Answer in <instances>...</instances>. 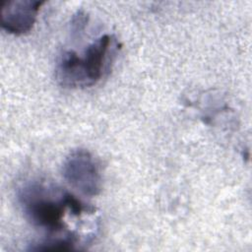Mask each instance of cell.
<instances>
[{
	"label": "cell",
	"mask_w": 252,
	"mask_h": 252,
	"mask_svg": "<svg viewBox=\"0 0 252 252\" xmlns=\"http://www.w3.org/2000/svg\"><path fill=\"white\" fill-rule=\"evenodd\" d=\"M19 203L28 220L51 233L63 231L76 235L75 232L66 230L65 216L70 214L81 218L94 211L68 191L43 181L25 184L19 191Z\"/></svg>",
	"instance_id": "6da1fadb"
},
{
	"label": "cell",
	"mask_w": 252,
	"mask_h": 252,
	"mask_svg": "<svg viewBox=\"0 0 252 252\" xmlns=\"http://www.w3.org/2000/svg\"><path fill=\"white\" fill-rule=\"evenodd\" d=\"M117 48L115 37L103 34L88 45L82 56L73 50L63 51L55 69L58 83L70 89L95 85L108 71Z\"/></svg>",
	"instance_id": "7a4b0ae2"
},
{
	"label": "cell",
	"mask_w": 252,
	"mask_h": 252,
	"mask_svg": "<svg viewBox=\"0 0 252 252\" xmlns=\"http://www.w3.org/2000/svg\"><path fill=\"white\" fill-rule=\"evenodd\" d=\"M64 179L86 196H96L102 189V177L94 156L87 150L72 151L62 165Z\"/></svg>",
	"instance_id": "3957f363"
},
{
	"label": "cell",
	"mask_w": 252,
	"mask_h": 252,
	"mask_svg": "<svg viewBox=\"0 0 252 252\" xmlns=\"http://www.w3.org/2000/svg\"><path fill=\"white\" fill-rule=\"evenodd\" d=\"M38 0H11L1 5V26L9 33L20 35L30 32L36 20L40 7Z\"/></svg>",
	"instance_id": "277c9868"
}]
</instances>
